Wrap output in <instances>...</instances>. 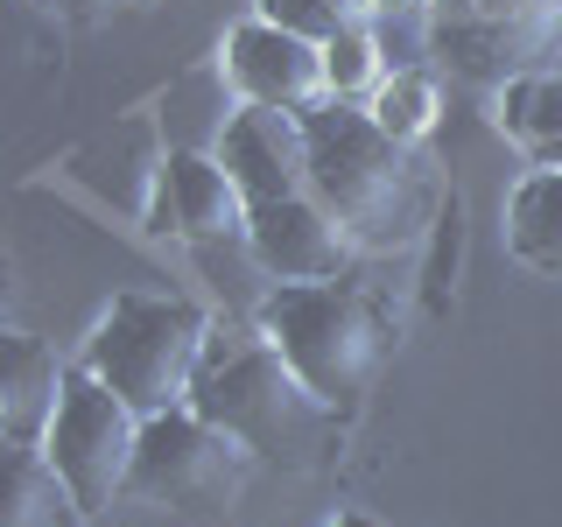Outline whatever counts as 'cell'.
I'll return each instance as SVG.
<instances>
[{
  "label": "cell",
  "mask_w": 562,
  "mask_h": 527,
  "mask_svg": "<svg viewBox=\"0 0 562 527\" xmlns=\"http://www.w3.org/2000/svg\"><path fill=\"white\" fill-rule=\"evenodd\" d=\"M190 408H198L211 429H225L233 444H246L260 464H281V471H316L345 444L338 408L295 373L289 351H281L268 330L254 338V330H239V324H211Z\"/></svg>",
  "instance_id": "6da1fadb"
},
{
  "label": "cell",
  "mask_w": 562,
  "mask_h": 527,
  "mask_svg": "<svg viewBox=\"0 0 562 527\" xmlns=\"http://www.w3.org/2000/svg\"><path fill=\"white\" fill-rule=\"evenodd\" d=\"M310 134V190L345 218V233L380 254V246H408L429 218V176L408 155V141H394L373 113H359L351 99H330L303 113Z\"/></svg>",
  "instance_id": "7a4b0ae2"
},
{
  "label": "cell",
  "mask_w": 562,
  "mask_h": 527,
  "mask_svg": "<svg viewBox=\"0 0 562 527\" xmlns=\"http://www.w3.org/2000/svg\"><path fill=\"white\" fill-rule=\"evenodd\" d=\"M260 330L289 351V366L338 415L373 386V373L386 366V351H394L386 316L359 289H345V281H281L268 303H260Z\"/></svg>",
  "instance_id": "3957f363"
},
{
  "label": "cell",
  "mask_w": 562,
  "mask_h": 527,
  "mask_svg": "<svg viewBox=\"0 0 562 527\" xmlns=\"http://www.w3.org/2000/svg\"><path fill=\"white\" fill-rule=\"evenodd\" d=\"M204 345H211L204 310L176 303V295H120L105 310V324L92 330V345H85V366L148 422V415L190 408Z\"/></svg>",
  "instance_id": "277c9868"
},
{
  "label": "cell",
  "mask_w": 562,
  "mask_h": 527,
  "mask_svg": "<svg viewBox=\"0 0 562 527\" xmlns=\"http://www.w3.org/2000/svg\"><path fill=\"white\" fill-rule=\"evenodd\" d=\"M43 450H49V464L64 471V485L78 492L85 514H105V506L134 485L140 415L92 373V366H78V373L64 380V401H57V422H49Z\"/></svg>",
  "instance_id": "5b68a950"
},
{
  "label": "cell",
  "mask_w": 562,
  "mask_h": 527,
  "mask_svg": "<svg viewBox=\"0 0 562 527\" xmlns=\"http://www.w3.org/2000/svg\"><path fill=\"white\" fill-rule=\"evenodd\" d=\"M246 444H233L225 429H211L198 408H169L140 422V450H134V485L140 500L155 506H183V514H204V506H225L239 492L246 471Z\"/></svg>",
  "instance_id": "8992f818"
},
{
  "label": "cell",
  "mask_w": 562,
  "mask_h": 527,
  "mask_svg": "<svg viewBox=\"0 0 562 527\" xmlns=\"http://www.w3.org/2000/svg\"><path fill=\"white\" fill-rule=\"evenodd\" d=\"M436 64L471 85H514L562 64V8L555 14H436L429 22Z\"/></svg>",
  "instance_id": "52a82bcc"
},
{
  "label": "cell",
  "mask_w": 562,
  "mask_h": 527,
  "mask_svg": "<svg viewBox=\"0 0 562 527\" xmlns=\"http://www.w3.org/2000/svg\"><path fill=\"white\" fill-rule=\"evenodd\" d=\"M225 64H233V85L246 92V105H281V113H316L330 105V57L324 43L281 29V22H239L233 43H225Z\"/></svg>",
  "instance_id": "ba28073f"
},
{
  "label": "cell",
  "mask_w": 562,
  "mask_h": 527,
  "mask_svg": "<svg viewBox=\"0 0 562 527\" xmlns=\"http://www.w3.org/2000/svg\"><path fill=\"white\" fill-rule=\"evenodd\" d=\"M246 246H254V260L281 281H345V268L366 254L316 190L310 198H281V204H254Z\"/></svg>",
  "instance_id": "9c48e42d"
},
{
  "label": "cell",
  "mask_w": 562,
  "mask_h": 527,
  "mask_svg": "<svg viewBox=\"0 0 562 527\" xmlns=\"http://www.w3.org/2000/svg\"><path fill=\"white\" fill-rule=\"evenodd\" d=\"M218 162L233 169V183L246 190V204H281V198H310V134L303 113L281 105H246L218 127Z\"/></svg>",
  "instance_id": "30bf717a"
},
{
  "label": "cell",
  "mask_w": 562,
  "mask_h": 527,
  "mask_svg": "<svg viewBox=\"0 0 562 527\" xmlns=\"http://www.w3.org/2000/svg\"><path fill=\"white\" fill-rule=\"evenodd\" d=\"M162 218L190 239H233V233H246L254 204H246V190L233 183V169L218 155L183 148L162 162Z\"/></svg>",
  "instance_id": "8fae6325"
},
{
  "label": "cell",
  "mask_w": 562,
  "mask_h": 527,
  "mask_svg": "<svg viewBox=\"0 0 562 527\" xmlns=\"http://www.w3.org/2000/svg\"><path fill=\"white\" fill-rule=\"evenodd\" d=\"M64 380L70 373L22 330L0 345V429H8V444H43L49 422H57Z\"/></svg>",
  "instance_id": "7c38bea8"
},
{
  "label": "cell",
  "mask_w": 562,
  "mask_h": 527,
  "mask_svg": "<svg viewBox=\"0 0 562 527\" xmlns=\"http://www.w3.org/2000/svg\"><path fill=\"white\" fill-rule=\"evenodd\" d=\"M85 506L64 485V471L49 464L43 444L8 450V500H0V527H78Z\"/></svg>",
  "instance_id": "4fadbf2b"
},
{
  "label": "cell",
  "mask_w": 562,
  "mask_h": 527,
  "mask_svg": "<svg viewBox=\"0 0 562 527\" xmlns=\"http://www.w3.org/2000/svg\"><path fill=\"white\" fill-rule=\"evenodd\" d=\"M506 239L535 274L562 281V169H535L506 204Z\"/></svg>",
  "instance_id": "5bb4252c"
},
{
  "label": "cell",
  "mask_w": 562,
  "mask_h": 527,
  "mask_svg": "<svg viewBox=\"0 0 562 527\" xmlns=\"http://www.w3.org/2000/svg\"><path fill=\"white\" fill-rule=\"evenodd\" d=\"M506 134L535 155L541 169H562V70H541V78H514L499 99Z\"/></svg>",
  "instance_id": "9a60e30c"
},
{
  "label": "cell",
  "mask_w": 562,
  "mask_h": 527,
  "mask_svg": "<svg viewBox=\"0 0 562 527\" xmlns=\"http://www.w3.org/2000/svg\"><path fill=\"white\" fill-rule=\"evenodd\" d=\"M260 14L281 22V29H295V35H310V43H338L345 29L380 22L373 0H260Z\"/></svg>",
  "instance_id": "2e32d148"
},
{
  "label": "cell",
  "mask_w": 562,
  "mask_h": 527,
  "mask_svg": "<svg viewBox=\"0 0 562 527\" xmlns=\"http://www.w3.org/2000/svg\"><path fill=\"white\" fill-rule=\"evenodd\" d=\"M366 113H373L394 141H422V134L436 127V85L422 78V70H401V78H386L380 92H373Z\"/></svg>",
  "instance_id": "e0dca14e"
},
{
  "label": "cell",
  "mask_w": 562,
  "mask_h": 527,
  "mask_svg": "<svg viewBox=\"0 0 562 527\" xmlns=\"http://www.w3.org/2000/svg\"><path fill=\"white\" fill-rule=\"evenodd\" d=\"M324 57H330V92L338 99H359V92H380V35L373 22L366 29H345L338 43H324Z\"/></svg>",
  "instance_id": "ac0fdd59"
},
{
  "label": "cell",
  "mask_w": 562,
  "mask_h": 527,
  "mask_svg": "<svg viewBox=\"0 0 562 527\" xmlns=\"http://www.w3.org/2000/svg\"><path fill=\"white\" fill-rule=\"evenodd\" d=\"M562 0H436V14H555Z\"/></svg>",
  "instance_id": "d6986e66"
},
{
  "label": "cell",
  "mask_w": 562,
  "mask_h": 527,
  "mask_svg": "<svg viewBox=\"0 0 562 527\" xmlns=\"http://www.w3.org/2000/svg\"><path fill=\"white\" fill-rule=\"evenodd\" d=\"M422 8H436V0H373V14H422Z\"/></svg>",
  "instance_id": "ffe728a7"
},
{
  "label": "cell",
  "mask_w": 562,
  "mask_h": 527,
  "mask_svg": "<svg viewBox=\"0 0 562 527\" xmlns=\"http://www.w3.org/2000/svg\"><path fill=\"white\" fill-rule=\"evenodd\" d=\"M64 8H70V14H105L113 0H64Z\"/></svg>",
  "instance_id": "44dd1931"
},
{
  "label": "cell",
  "mask_w": 562,
  "mask_h": 527,
  "mask_svg": "<svg viewBox=\"0 0 562 527\" xmlns=\"http://www.w3.org/2000/svg\"><path fill=\"white\" fill-rule=\"evenodd\" d=\"M338 527H380V520H373V514H345Z\"/></svg>",
  "instance_id": "7402d4cb"
}]
</instances>
